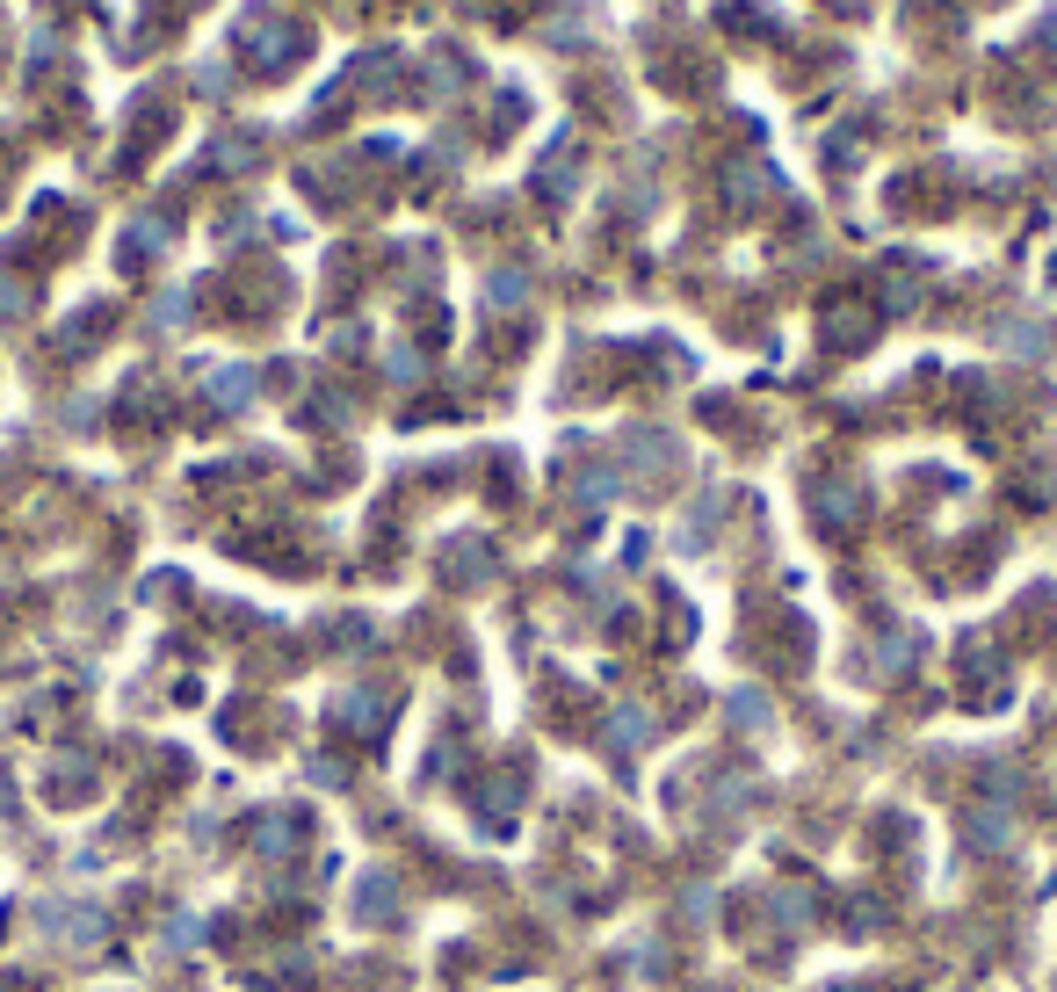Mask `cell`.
Returning a JSON list of instances; mask_svg holds the SVG:
<instances>
[{
	"instance_id": "obj_1",
	"label": "cell",
	"mask_w": 1057,
	"mask_h": 992,
	"mask_svg": "<svg viewBox=\"0 0 1057 992\" xmlns=\"http://www.w3.org/2000/svg\"><path fill=\"white\" fill-rule=\"evenodd\" d=\"M833 8H862V0H833Z\"/></svg>"
}]
</instances>
